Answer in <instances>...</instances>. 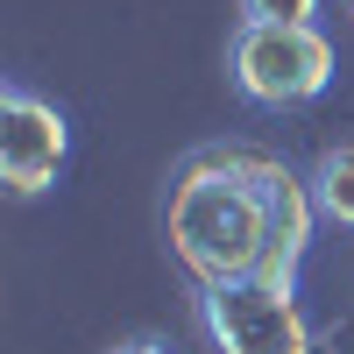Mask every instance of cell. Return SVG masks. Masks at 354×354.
I'll return each instance as SVG.
<instances>
[{"label":"cell","mask_w":354,"mask_h":354,"mask_svg":"<svg viewBox=\"0 0 354 354\" xmlns=\"http://www.w3.org/2000/svg\"><path fill=\"white\" fill-rule=\"evenodd\" d=\"M283 177H290V163L270 149H248V142H205V149H192L177 163L163 234L198 290L262 277Z\"/></svg>","instance_id":"6da1fadb"},{"label":"cell","mask_w":354,"mask_h":354,"mask_svg":"<svg viewBox=\"0 0 354 354\" xmlns=\"http://www.w3.org/2000/svg\"><path fill=\"white\" fill-rule=\"evenodd\" d=\"M333 43L319 28H283V21H241L227 43V71H234V93L248 106H312L319 93L333 85Z\"/></svg>","instance_id":"7a4b0ae2"},{"label":"cell","mask_w":354,"mask_h":354,"mask_svg":"<svg viewBox=\"0 0 354 354\" xmlns=\"http://www.w3.org/2000/svg\"><path fill=\"white\" fill-rule=\"evenodd\" d=\"M198 333L213 340V354H312V326L298 298L262 277L198 290Z\"/></svg>","instance_id":"3957f363"},{"label":"cell","mask_w":354,"mask_h":354,"mask_svg":"<svg viewBox=\"0 0 354 354\" xmlns=\"http://www.w3.org/2000/svg\"><path fill=\"white\" fill-rule=\"evenodd\" d=\"M64 156H71L64 106L28 93V85H8V93H0V185L15 198H36V192L57 185Z\"/></svg>","instance_id":"277c9868"},{"label":"cell","mask_w":354,"mask_h":354,"mask_svg":"<svg viewBox=\"0 0 354 354\" xmlns=\"http://www.w3.org/2000/svg\"><path fill=\"white\" fill-rule=\"evenodd\" d=\"M312 198H319V220L354 227V142H333L312 163Z\"/></svg>","instance_id":"5b68a950"},{"label":"cell","mask_w":354,"mask_h":354,"mask_svg":"<svg viewBox=\"0 0 354 354\" xmlns=\"http://www.w3.org/2000/svg\"><path fill=\"white\" fill-rule=\"evenodd\" d=\"M241 21H283V28H312L319 0H234Z\"/></svg>","instance_id":"8992f818"},{"label":"cell","mask_w":354,"mask_h":354,"mask_svg":"<svg viewBox=\"0 0 354 354\" xmlns=\"http://www.w3.org/2000/svg\"><path fill=\"white\" fill-rule=\"evenodd\" d=\"M106 354H170V347H163V340H149V333H142V340H113Z\"/></svg>","instance_id":"52a82bcc"}]
</instances>
